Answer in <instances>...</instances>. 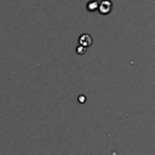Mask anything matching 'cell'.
<instances>
[{"mask_svg": "<svg viewBox=\"0 0 155 155\" xmlns=\"http://www.w3.org/2000/svg\"><path fill=\"white\" fill-rule=\"evenodd\" d=\"M112 8H113V2L110 0H101L99 2L98 11L102 15H107L112 11Z\"/></svg>", "mask_w": 155, "mask_h": 155, "instance_id": "obj_1", "label": "cell"}, {"mask_svg": "<svg viewBox=\"0 0 155 155\" xmlns=\"http://www.w3.org/2000/svg\"><path fill=\"white\" fill-rule=\"evenodd\" d=\"M86 8L89 12H95L96 10H98V8H99V1H97V0H91V1H88V3H87Z\"/></svg>", "mask_w": 155, "mask_h": 155, "instance_id": "obj_3", "label": "cell"}, {"mask_svg": "<svg viewBox=\"0 0 155 155\" xmlns=\"http://www.w3.org/2000/svg\"><path fill=\"white\" fill-rule=\"evenodd\" d=\"M77 51L79 54H83V53H85V51H86V48L83 47V46H79V47L77 48Z\"/></svg>", "mask_w": 155, "mask_h": 155, "instance_id": "obj_4", "label": "cell"}, {"mask_svg": "<svg viewBox=\"0 0 155 155\" xmlns=\"http://www.w3.org/2000/svg\"><path fill=\"white\" fill-rule=\"evenodd\" d=\"M79 44H80V46L87 48L93 44V38L89 34H82L79 38Z\"/></svg>", "mask_w": 155, "mask_h": 155, "instance_id": "obj_2", "label": "cell"}]
</instances>
